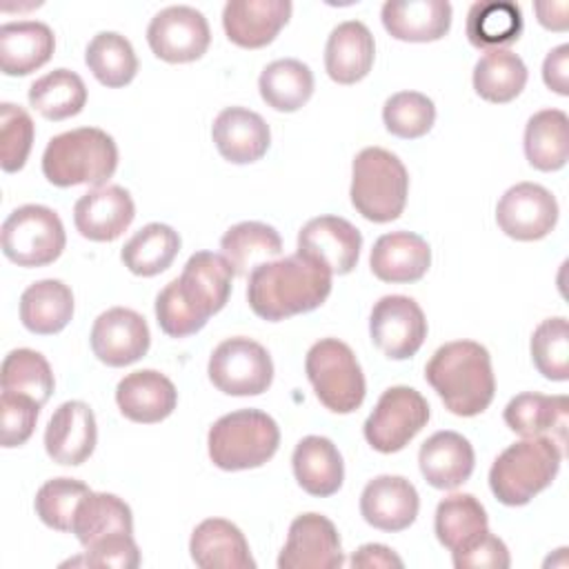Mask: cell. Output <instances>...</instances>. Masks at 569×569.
Returning a JSON list of instances; mask_svg holds the SVG:
<instances>
[{
    "mask_svg": "<svg viewBox=\"0 0 569 569\" xmlns=\"http://www.w3.org/2000/svg\"><path fill=\"white\" fill-rule=\"evenodd\" d=\"M522 58L509 49L485 51L473 67V89L487 102H511L527 84Z\"/></svg>",
    "mask_w": 569,
    "mask_h": 569,
    "instance_id": "obj_39",
    "label": "cell"
},
{
    "mask_svg": "<svg viewBox=\"0 0 569 569\" xmlns=\"http://www.w3.org/2000/svg\"><path fill=\"white\" fill-rule=\"evenodd\" d=\"M116 402L124 418L140 425H153L169 418L178 405L173 382L156 371L140 369L127 373L116 387Z\"/></svg>",
    "mask_w": 569,
    "mask_h": 569,
    "instance_id": "obj_23",
    "label": "cell"
},
{
    "mask_svg": "<svg viewBox=\"0 0 569 569\" xmlns=\"http://www.w3.org/2000/svg\"><path fill=\"white\" fill-rule=\"evenodd\" d=\"M467 38L473 47L491 51L505 49L522 33V11L516 2L485 0L473 2L467 13Z\"/></svg>",
    "mask_w": 569,
    "mask_h": 569,
    "instance_id": "obj_37",
    "label": "cell"
},
{
    "mask_svg": "<svg viewBox=\"0 0 569 569\" xmlns=\"http://www.w3.org/2000/svg\"><path fill=\"white\" fill-rule=\"evenodd\" d=\"M307 378L318 400L333 413L356 411L367 393L360 362L351 347L338 338H322L307 351Z\"/></svg>",
    "mask_w": 569,
    "mask_h": 569,
    "instance_id": "obj_7",
    "label": "cell"
},
{
    "mask_svg": "<svg viewBox=\"0 0 569 569\" xmlns=\"http://www.w3.org/2000/svg\"><path fill=\"white\" fill-rule=\"evenodd\" d=\"M420 509L416 487L402 476H376L360 493V513L380 531H402L413 525Z\"/></svg>",
    "mask_w": 569,
    "mask_h": 569,
    "instance_id": "obj_20",
    "label": "cell"
},
{
    "mask_svg": "<svg viewBox=\"0 0 569 569\" xmlns=\"http://www.w3.org/2000/svg\"><path fill=\"white\" fill-rule=\"evenodd\" d=\"M2 253L18 267H44L60 258L67 233L60 216L44 204H22L2 222Z\"/></svg>",
    "mask_w": 569,
    "mask_h": 569,
    "instance_id": "obj_8",
    "label": "cell"
},
{
    "mask_svg": "<svg viewBox=\"0 0 569 569\" xmlns=\"http://www.w3.org/2000/svg\"><path fill=\"white\" fill-rule=\"evenodd\" d=\"M542 80L551 91L569 96V44H558L547 53L542 62Z\"/></svg>",
    "mask_w": 569,
    "mask_h": 569,
    "instance_id": "obj_51",
    "label": "cell"
},
{
    "mask_svg": "<svg viewBox=\"0 0 569 569\" xmlns=\"http://www.w3.org/2000/svg\"><path fill=\"white\" fill-rule=\"evenodd\" d=\"M291 9L289 0H229L222 9V27L233 44L260 49L289 22Z\"/></svg>",
    "mask_w": 569,
    "mask_h": 569,
    "instance_id": "obj_21",
    "label": "cell"
},
{
    "mask_svg": "<svg viewBox=\"0 0 569 569\" xmlns=\"http://www.w3.org/2000/svg\"><path fill=\"white\" fill-rule=\"evenodd\" d=\"M136 218V204L120 184H104L82 193L73 207V224L78 233L93 242H111L120 238Z\"/></svg>",
    "mask_w": 569,
    "mask_h": 569,
    "instance_id": "obj_18",
    "label": "cell"
},
{
    "mask_svg": "<svg viewBox=\"0 0 569 569\" xmlns=\"http://www.w3.org/2000/svg\"><path fill=\"white\" fill-rule=\"evenodd\" d=\"M562 449L547 436L509 445L489 469L491 493L507 507H522L558 476Z\"/></svg>",
    "mask_w": 569,
    "mask_h": 569,
    "instance_id": "obj_4",
    "label": "cell"
},
{
    "mask_svg": "<svg viewBox=\"0 0 569 569\" xmlns=\"http://www.w3.org/2000/svg\"><path fill=\"white\" fill-rule=\"evenodd\" d=\"M0 385L2 391L27 393L44 405L56 387L53 371L47 358L33 349H13L4 356L0 369Z\"/></svg>",
    "mask_w": 569,
    "mask_h": 569,
    "instance_id": "obj_43",
    "label": "cell"
},
{
    "mask_svg": "<svg viewBox=\"0 0 569 569\" xmlns=\"http://www.w3.org/2000/svg\"><path fill=\"white\" fill-rule=\"evenodd\" d=\"M56 38L38 20L7 22L0 27V69L4 76H29L53 56Z\"/></svg>",
    "mask_w": 569,
    "mask_h": 569,
    "instance_id": "obj_30",
    "label": "cell"
},
{
    "mask_svg": "<svg viewBox=\"0 0 569 569\" xmlns=\"http://www.w3.org/2000/svg\"><path fill=\"white\" fill-rule=\"evenodd\" d=\"M342 565L340 536L329 518L316 511L293 518L278 556L280 569H338Z\"/></svg>",
    "mask_w": 569,
    "mask_h": 569,
    "instance_id": "obj_15",
    "label": "cell"
},
{
    "mask_svg": "<svg viewBox=\"0 0 569 569\" xmlns=\"http://www.w3.org/2000/svg\"><path fill=\"white\" fill-rule=\"evenodd\" d=\"M191 560L202 569H253L244 533L224 518L202 520L189 540Z\"/></svg>",
    "mask_w": 569,
    "mask_h": 569,
    "instance_id": "obj_28",
    "label": "cell"
},
{
    "mask_svg": "<svg viewBox=\"0 0 569 569\" xmlns=\"http://www.w3.org/2000/svg\"><path fill=\"white\" fill-rule=\"evenodd\" d=\"M118 169V147L113 138L98 127H80L53 136L42 153V173L56 187L104 182Z\"/></svg>",
    "mask_w": 569,
    "mask_h": 569,
    "instance_id": "obj_3",
    "label": "cell"
},
{
    "mask_svg": "<svg viewBox=\"0 0 569 569\" xmlns=\"http://www.w3.org/2000/svg\"><path fill=\"white\" fill-rule=\"evenodd\" d=\"M418 465L431 487L447 491L471 478L476 453L471 442L458 431H436L420 445Z\"/></svg>",
    "mask_w": 569,
    "mask_h": 569,
    "instance_id": "obj_24",
    "label": "cell"
},
{
    "mask_svg": "<svg viewBox=\"0 0 569 569\" xmlns=\"http://www.w3.org/2000/svg\"><path fill=\"white\" fill-rule=\"evenodd\" d=\"M91 351L107 367H127L138 362L151 345L147 320L127 307L102 311L91 327Z\"/></svg>",
    "mask_w": 569,
    "mask_h": 569,
    "instance_id": "obj_16",
    "label": "cell"
},
{
    "mask_svg": "<svg viewBox=\"0 0 569 569\" xmlns=\"http://www.w3.org/2000/svg\"><path fill=\"white\" fill-rule=\"evenodd\" d=\"M233 276L236 273L224 256L213 251H196L184 262L180 278L171 280V284L180 302L207 325L209 316L218 313L227 305Z\"/></svg>",
    "mask_w": 569,
    "mask_h": 569,
    "instance_id": "obj_13",
    "label": "cell"
},
{
    "mask_svg": "<svg viewBox=\"0 0 569 569\" xmlns=\"http://www.w3.org/2000/svg\"><path fill=\"white\" fill-rule=\"evenodd\" d=\"M409 173L402 160L382 149H362L351 164V204L371 222H391L400 218L407 204Z\"/></svg>",
    "mask_w": 569,
    "mask_h": 569,
    "instance_id": "obj_6",
    "label": "cell"
},
{
    "mask_svg": "<svg viewBox=\"0 0 569 569\" xmlns=\"http://www.w3.org/2000/svg\"><path fill=\"white\" fill-rule=\"evenodd\" d=\"M89 491L91 489L82 480L51 478L36 493V513L47 527L56 531H71L76 509Z\"/></svg>",
    "mask_w": 569,
    "mask_h": 569,
    "instance_id": "obj_46",
    "label": "cell"
},
{
    "mask_svg": "<svg viewBox=\"0 0 569 569\" xmlns=\"http://www.w3.org/2000/svg\"><path fill=\"white\" fill-rule=\"evenodd\" d=\"M211 138L218 153L233 164L260 160L271 144V131L264 118L244 107L222 109L213 120Z\"/></svg>",
    "mask_w": 569,
    "mask_h": 569,
    "instance_id": "obj_22",
    "label": "cell"
},
{
    "mask_svg": "<svg viewBox=\"0 0 569 569\" xmlns=\"http://www.w3.org/2000/svg\"><path fill=\"white\" fill-rule=\"evenodd\" d=\"M71 533L84 549L111 536L133 533L131 509L116 493L89 491L76 509Z\"/></svg>",
    "mask_w": 569,
    "mask_h": 569,
    "instance_id": "obj_33",
    "label": "cell"
},
{
    "mask_svg": "<svg viewBox=\"0 0 569 569\" xmlns=\"http://www.w3.org/2000/svg\"><path fill=\"white\" fill-rule=\"evenodd\" d=\"M87 102V87L71 69H53L29 87V104L47 120L78 116Z\"/></svg>",
    "mask_w": 569,
    "mask_h": 569,
    "instance_id": "obj_40",
    "label": "cell"
},
{
    "mask_svg": "<svg viewBox=\"0 0 569 569\" xmlns=\"http://www.w3.org/2000/svg\"><path fill=\"white\" fill-rule=\"evenodd\" d=\"M349 565L353 569H376V567H402V558L393 553V549L385 547V545H378V542H369V545H362L349 560Z\"/></svg>",
    "mask_w": 569,
    "mask_h": 569,
    "instance_id": "obj_52",
    "label": "cell"
},
{
    "mask_svg": "<svg viewBox=\"0 0 569 569\" xmlns=\"http://www.w3.org/2000/svg\"><path fill=\"white\" fill-rule=\"evenodd\" d=\"M298 485L316 498L333 496L345 480V462L338 447L325 436H305L291 456Z\"/></svg>",
    "mask_w": 569,
    "mask_h": 569,
    "instance_id": "obj_31",
    "label": "cell"
},
{
    "mask_svg": "<svg viewBox=\"0 0 569 569\" xmlns=\"http://www.w3.org/2000/svg\"><path fill=\"white\" fill-rule=\"evenodd\" d=\"M380 18L396 40L433 42L451 29V4L447 0H387Z\"/></svg>",
    "mask_w": 569,
    "mask_h": 569,
    "instance_id": "obj_25",
    "label": "cell"
},
{
    "mask_svg": "<svg viewBox=\"0 0 569 569\" xmlns=\"http://www.w3.org/2000/svg\"><path fill=\"white\" fill-rule=\"evenodd\" d=\"M147 42L156 58L180 64L202 58L211 42L207 18L187 4H171L160 9L149 27Z\"/></svg>",
    "mask_w": 569,
    "mask_h": 569,
    "instance_id": "obj_11",
    "label": "cell"
},
{
    "mask_svg": "<svg viewBox=\"0 0 569 569\" xmlns=\"http://www.w3.org/2000/svg\"><path fill=\"white\" fill-rule=\"evenodd\" d=\"M362 233L340 216H318L298 233V253L316 260L329 273H349L360 258Z\"/></svg>",
    "mask_w": 569,
    "mask_h": 569,
    "instance_id": "obj_17",
    "label": "cell"
},
{
    "mask_svg": "<svg viewBox=\"0 0 569 569\" xmlns=\"http://www.w3.org/2000/svg\"><path fill=\"white\" fill-rule=\"evenodd\" d=\"M84 62L93 78L111 89L129 84L138 73V56L131 42L116 31L96 33L84 49Z\"/></svg>",
    "mask_w": 569,
    "mask_h": 569,
    "instance_id": "obj_42",
    "label": "cell"
},
{
    "mask_svg": "<svg viewBox=\"0 0 569 569\" xmlns=\"http://www.w3.org/2000/svg\"><path fill=\"white\" fill-rule=\"evenodd\" d=\"M429 402L413 387H389L365 420V438L380 453L405 449L429 422Z\"/></svg>",
    "mask_w": 569,
    "mask_h": 569,
    "instance_id": "obj_9",
    "label": "cell"
},
{
    "mask_svg": "<svg viewBox=\"0 0 569 569\" xmlns=\"http://www.w3.org/2000/svg\"><path fill=\"white\" fill-rule=\"evenodd\" d=\"M436 538L449 551L465 547L469 540L489 529L487 511L471 493H451L436 507Z\"/></svg>",
    "mask_w": 569,
    "mask_h": 569,
    "instance_id": "obj_41",
    "label": "cell"
},
{
    "mask_svg": "<svg viewBox=\"0 0 569 569\" xmlns=\"http://www.w3.org/2000/svg\"><path fill=\"white\" fill-rule=\"evenodd\" d=\"M369 264L382 282H416L429 271L431 249L413 231H391L373 242Z\"/></svg>",
    "mask_w": 569,
    "mask_h": 569,
    "instance_id": "obj_26",
    "label": "cell"
},
{
    "mask_svg": "<svg viewBox=\"0 0 569 569\" xmlns=\"http://www.w3.org/2000/svg\"><path fill=\"white\" fill-rule=\"evenodd\" d=\"M220 249L236 276L251 273L258 264L269 262V258L280 256L282 238L280 233L258 220H244L224 231L220 238Z\"/></svg>",
    "mask_w": 569,
    "mask_h": 569,
    "instance_id": "obj_35",
    "label": "cell"
},
{
    "mask_svg": "<svg viewBox=\"0 0 569 569\" xmlns=\"http://www.w3.org/2000/svg\"><path fill=\"white\" fill-rule=\"evenodd\" d=\"M496 222L500 231L513 240H540L549 236L558 222V202L542 184L518 182L500 196Z\"/></svg>",
    "mask_w": 569,
    "mask_h": 569,
    "instance_id": "obj_14",
    "label": "cell"
},
{
    "mask_svg": "<svg viewBox=\"0 0 569 569\" xmlns=\"http://www.w3.org/2000/svg\"><path fill=\"white\" fill-rule=\"evenodd\" d=\"M525 156L538 171H558L569 158V118L560 109L536 111L525 127Z\"/></svg>",
    "mask_w": 569,
    "mask_h": 569,
    "instance_id": "obj_34",
    "label": "cell"
},
{
    "mask_svg": "<svg viewBox=\"0 0 569 569\" xmlns=\"http://www.w3.org/2000/svg\"><path fill=\"white\" fill-rule=\"evenodd\" d=\"M331 293V273L316 260L293 253L258 264L249 273L247 302L269 322L318 309Z\"/></svg>",
    "mask_w": 569,
    "mask_h": 569,
    "instance_id": "obj_1",
    "label": "cell"
},
{
    "mask_svg": "<svg viewBox=\"0 0 569 569\" xmlns=\"http://www.w3.org/2000/svg\"><path fill=\"white\" fill-rule=\"evenodd\" d=\"M382 122L391 136L416 140L433 127L436 107L431 98L420 91H398L387 98L382 107Z\"/></svg>",
    "mask_w": 569,
    "mask_h": 569,
    "instance_id": "obj_44",
    "label": "cell"
},
{
    "mask_svg": "<svg viewBox=\"0 0 569 569\" xmlns=\"http://www.w3.org/2000/svg\"><path fill=\"white\" fill-rule=\"evenodd\" d=\"M533 9L538 13V22L545 29H551V31L567 29V2H536Z\"/></svg>",
    "mask_w": 569,
    "mask_h": 569,
    "instance_id": "obj_53",
    "label": "cell"
},
{
    "mask_svg": "<svg viewBox=\"0 0 569 569\" xmlns=\"http://www.w3.org/2000/svg\"><path fill=\"white\" fill-rule=\"evenodd\" d=\"M96 442V416L82 400L62 402L44 429L47 456L58 465H82L93 453Z\"/></svg>",
    "mask_w": 569,
    "mask_h": 569,
    "instance_id": "obj_19",
    "label": "cell"
},
{
    "mask_svg": "<svg viewBox=\"0 0 569 569\" xmlns=\"http://www.w3.org/2000/svg\"><path fill=\"white\" fill-rule=\"evenodd\" d=\"M89 565V567H118V569H136L140 565V551L131 533L104 538L89 549H84V558L71 560Z\"/></svg>",
    "mask_w": 569,
    "mask_h": 569,
    "instance_id": "obj_50",
    "label": "cell"
},
{
    "mask_svg": "<svg viewBox=\"0 0 569 569\" xmlns=\"http://www.w3.org/2000/svg\"><path fill=\"white\" fill-rule=\"evenodd\" d=\"M36 127L31 116L13 102L0 104V167L7 173L20 171L33 147Z\"/></svg>",
    "mask_w": 569,
    "mask_h": 569,
    "instance_id": "obj_47",
    "label": "cell"
},
{
    "mask_svg": "<svg viewBox=\"0 0 569 569\" xmlns=\"http://www.w3.org/2000/svg\"><path fill=\"white\" fill-rule=\"evenodd\" d=\"M178 251H180L178 231L162 222H149L124 242L120 258L131 273L151 278L169 269Z\"/></svg>",
    "mask_w": 569,
    "mask_h": 569,
    "instance_id": "obj_36",
    "label": "cell"
},
{
    "mask_svg": "<svg viewBox=\"0 0 569 569\" xmlns=\"http://www.w3.org/2000/svg\"><path fill=\"white\" fill-rule=\"evenodd\" d=\"M73 318V293L62 280L44 278L20 296V320L38 336L60 333Z\"/></svg>",
    "mask_w": 569,
    "mask_h": 569,
    "instance_id": "obj_32",
    "label": "cell"
},
{
    "mask_svg": "<svg viewBox=\"0 0 569 569\" xmlns=\"http://www.w3.org/2000/svg\"><path fill=\"white\" fill-rule=\"evenodd\" d=\"M207 373L211 385L227 396H260L271 387L273 362L260 342L236 336L213 349Z\"/></svg>",
    "mask_w": 569,
    "mask_h": 569,
    "instance_id": "obj_10",
    "label": "cell"
},
{
    "mask_svg": "<svg viewBox=\"0 0 569 569\" xmlns=\"http://www.w3.org/2000/svg\"><path fill=\"white\" fill-rule=\"evenodd\" d=\"M451 558L456 569H507L511 565L507 545L489 529L451 551Z\"/></svg>",
    "mask_w": 569,
    "mask_h": 569,
    "instance_id": "obj_49",
    "label": "cell"
},
{
    "mask_svg": "<svg viewBox=\"0 0 569 569\" xmlns=\"http://www.w3.org/2000/svg\"><path fill=\"white\" fill-rule=\"evenodd\" d=\"M369 336L387 358L407 360L427 338V318L413 298L382 296L371 309Z\"/></svg>",
    "mask_w": 569,
    "mask_h": 569,
    "instance_id": "obj_12",
    "label": "cell"
},
{
    "mask_svg": "<svg viewBox=\"0 0 569 569\" xmlns=\"http://www.w3.org/2000/svg\"><path fill=\"white\" fill-rule=\"evenodd\" d=\"M258 89L271 109L291 113L309 102L313 93V73L296 58L273 60L262 69Z\"/></svg>",
    "mask_w": 569,
    "mask_h": 569,
    "instance_id": "obj_38",
    "label": "cell"
},
{
    "mask_svg": "<svg viewBox=\"0 0 569 569\" xmlns=\"http://www.w3.org/2000/svg\"><path fill=\"white\" fill-rule=\"evenodd\" d=\"M40 402L27 393L2 391L0 396V442L4 449L24 445L38 422Z\"/></svg>",
    "mask_w": 569,
    "mask_h": 569,
    "instance_id": "obj_48",
    "label": "cell"
},
{
    "mask_svg": "<svg viewBox=\"0 0 569 569\" xmlns=\"http://www.w3.org/2000/svg\"><path fill=\"white\" fill-rule=\"evenodd\" d=\"M531 360L536 369L556 382L569 378V325L567 318L556 316L542 320L531 333Z\"/></svg>",
    "mask_w": 569,
    "mask_h": 569,
    "instance_id": "obj_45",
    "label": "cell"
},
{
    "mask_svg": "<svg viewBox=\"0 0 569 569\" xmlns=\"http://www.w3.org/2000/svg\"><path fill=\"white\" fill-rule=\"evenodd\" d=\"M373 58V36L360 20L340 22L327 38L325 69L338 84H353L362 80L371 71Z\"/></svg>",
    "mask_w": 569,
    "mask_h": 569,
    "instance_id": "obj_29",
    "label": "cell"
},
{
    "mask_svg": "<svg viewBox=\"0 0 569 569\" xmlns=\"http://www.w3.org/2000/svg\"><path fill=\"white\" fill-rule=\"evenodd\" d=\"M502 418L518 436H547L562 449L567 440L569 398L525 391L507 402Z\"/></svg>",
    "mask_w": 569,
    "mask_h": 569,
    "instance_id": "obj_27",
    "label": "cell"
},
{
    "mask_svg": "<svg viewBox=\"0 0 569 569\" xmlns=\"http://www.w3.org/2000/svg\"><path fill=\"white\" fill-rule=\"evenodd\" d=\"M425 378L442 405L462 418L482 413L496 393L489 351L473 340H453L436 349Z\"/></svg>",
    "mask_w": 569,
    "mask_h": 569,
    "instance_id": "obj_2",
    "label": "cell"
},
{
    "mask_svg": "<svg viewBox=\"0 0 569 569\" xmlns=\"http://www.w3.org/2000/svg\"><path fill=\"white\" fill-rule=\"evenodd\" d=\"M280 445L278 422L260 409H238L218 418L207 436L209 458L222 471L262 467Z\"/></svg>",
    "mask_w": 569,
    "mask_h": 569,
    "instance_id": "obj_5",
    "label": "cell"
}]
</instances>
